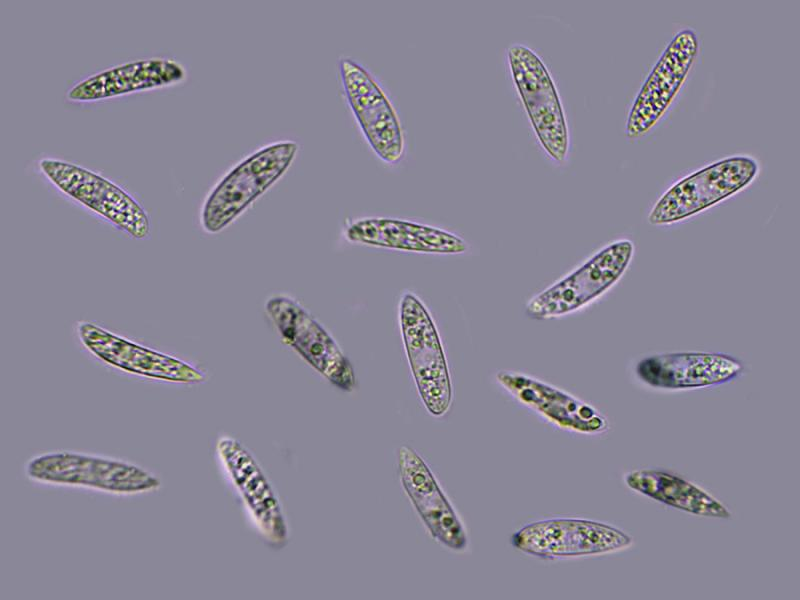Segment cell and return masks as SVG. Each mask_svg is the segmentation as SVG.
<instances>
[{"label":"cell","mask_w":800,"mask_h":600,"mask_svg":"<svg viewBox=\"0 0 800 600\" xmlns=\"http://www.w3.org/2000/svg\"><path fill=\"white\" fill-rule=\"evenodd\" d=\"M513 545L532 556L557 559L598 555L630 547L632 538L610 525L572 518L528 524L512 537Z\"/></svg>","instance_id":"9"},{"label":"cell","mask_w":800,"mask_h":600,"mask_svg":"<svg viewBox=\"0 0 800 600\" xmlns=\"http://www.w3.org/2000/svg\"><path fill=\"white\" fill-rule=\"evenodd\" d=\"M402 485L431 535L461 551L467 545L464 527L423 459L410 447L399 450Z\"/></svg>","instance_id":"14"},{"label":"cell","mask_w":800,"mask_h":600,"mask_svg":"<svg viewBox=\"0 0 800 600\" xmlns=\"http://www.w3.org/2000/svg\"><path fill=\"white\" fill-rule=\"evenodd\" d=\"M698 53L694 30L685 28L674 35L631 105L625 127L629 139L643 137L660 122L687 80Z\"/></svg>","instance_id":"6"},{"label":"cell","mask_w":800,"mask_h":600,"mask_svg":"<svg viewBox=\"0 0 800 600\" xmlns=\"http://www.w3.org/2000/svg\"><path fill=\"white\" fill-rule=\"evenodd\" d=\"M633 255L632 241L620 239L610 243L576 270L531 298L526 314L541 320L585 307L621 279Z\"/></svg>","instance_id":"5"},{"label":"cell","mask_w":800,"mask_h":600,"mask_svg":"<svg viewBox=\"0 0 800 600\" xmlns=\"http://www.w3.org/2000/svg\"><path fill=\"white\" fill-rule=\"evenodd\" d=\"M27 476L36 482L90 488L114 494H136L158 489V477L146 469L122 460L57 451L31 458Z\"/></svg>","instance_id":"3"},{"label":"cell","mask_w":800,"mask_h":600,"mask_svg":"<svg viewBox=\"0 0 800 600\" xmlns=\"http://www.w3.org/2000/svg\"><path fill=\"white\" fill-rule=\"evenodd\" d=\"M217 451L260 533L271 545L283 546L287 540L284 517L256 461L241 443L229 436L219 438Z\"/></svg>","instance_id":"13"},{"label":"cell","mask_w":800,"mask_h":600,"mask_svg":"<svg viewBox=\"0 0 800 600\" xmlns=\"http://www.w3.org/2000/svg\"><path fill=\"white\" fill-rule=\"evenodd\" d=\"M297 150L295 142H277L254 152L232 168L204 203L203 229L217 233L228 226L286 172Z\"/></svg>","instance_id":"1"},{"label":"cell","mask_w":800,"mask_h":600,"mask_svg":"<svg viewBox=\"0 0 800 600\" xmlns=\"http://www.w3.org/2000/svg\"><path fill=\"white\" fill-rule=\"evenodd\" d=\"M265 310L283 341L334 386L351 391L355 375L351 363L330 334L294 299L270 297Z\"/></svg>","instance_id":"8"},{"label":"cell","mask_w":800,"mask_h":600,"mask_svg":"<svg viewBox=\"0 0 800 600\" xmlns=\"http://www.w3.org/2000/svg\"><path fill=\"white\" fill-rule=\"evenodd\" d=\"M523 104L545 151L555 161L563 162L569 151V131L558 90Z\"/></svg>","instance_id":"19"},{"label":"cell","mask_w":800,"mask_h":600,"mask_svg":"<svg viewBox=\"0 0 800 600\" xmlns=\"http://www.w3.org/2000/svg\"><path fill=\"white\" fill-rule=\"evenodd\" d=\"M339 72L347 102L368 144L384 162H398L404 136L387 95L370 72L352 59H340Z\"/></svg>","instance_id":"10"},{"label":"cell","mask_w":800,"mask_h":600,"mask_svg":"<svg viewBox=\"0 0 800 600\" xmlns=\"http://www.w3.org/2000/svg\"><path fill=\"white\" fill-rule=\"evenodd\" d=\"M508 59L523 103L557 89L545 64L530 48L514 44L508 50Z\"/></svg>","instance_id":"20"},{"label":"cell","mask_w":800,"mask_h":600,"mask_svg":"<svg viewBox=\"0 0 800 600\" xmlns=\"http://www.w3.org/2000/svg\"><path fill=\"white\" fill-rule=\"evenodd\" d=\"M626 484L656 501L692 514L729 518L728 509L701 488L671 473L643 469L630 472Z\"/></svg>","instance_id":"18"},{"label":"cell","mask_w":800,"mask_h":600,"mask_svg":"<svg viewBox=\"0 0 800 600\" xmlns=\"http://www.w3.org/2000/svg\"><path fill=\"white\" fill-rule=\"evenodd\" d=\"M497 380L523 403L564 428L599 433L608 427L606 418L595 408L558 388L508 371L499 372Z\"/></svg>","instance_id":"17"},{"label":"cell","mask_w":800,"mask_h":600,"mask_svg":"<svg viewBox=\"0 0 800 600\" xmlns=\"http://www.w3.org/2000/svg\"><path fill=\"white\" fill-rule=\"evenodd\" d=\"M346 237L366 245L421 253L459 254L466 243L450 232L399 219L367 218L353 223Z\"/></svg>","instance_id":"16"},{"label":"cell","mask_w":800,"mask_h":600,"mask_svg":"<svg viewBox=\"0 0 800 600\" xmlns=\"http://www.w3.org/2000/svg\"><path fill=\"white\" fill-rule=\"evenodd\" d=\"M185 78V67L175 60L143 59L115 66L78 82L68 90L67 98L74 102L99 101L175 85Z\"/></svg>","instance_id":"15"},{"label":"cell","mask_w":800,"mask_h":600,"mask_svg":"<svg viewBox=\"0 0 800 600\" xmlns=\"http://www.w3.org/2000/svg\"><path fill=\"white\" fill-rule=\"evenodd\" d=\"M43 174L64 194L95 212L135 239L150 232L145 210L126 191L110 180L78 165L57 159H42Z\"/></svg>","instance_id":"7"},{"label":"cell","mask_w":800,"mask_h":600,"mask_svg":"<svg viewBox=\"0 0 800 600\" xmlns=\"http://www.w3.org/2000/svg\"><path fill=\"white\" fill-rule=\"evenodd\" d=\"M743 364L724 353L676 352L649 355L635 366L637 378L659 389H693L723 384L738 377Z\"/></svg>","instance_id":"12"},{"label":"cell","mask_w":800,"mask_h":600,"mask_svg":"<svg viewBox=\"0 0 800 600\" xmlns=\"http://www.w3.org/2000/svg\"><path fill=\"white\" fill-rule=\"evenodd\" d=\"M759 162L732 155L686 175L661 195L648 215L653 225L690 218L748 187L759 174Z\"/></svg>","instance_id":"2"},{"label":"cell","mask_w":800,"mask_h":600,"mask_svg":"<svg viewBox=\"0 0 800 600\" xmlns=\"http://www.w3.org/2000/svg\"><path fill=\"white\" fill-rule=\"evenodd\" d=\"M400 326L409 365L420 397L434 416L451 406L453 388L438 329L422 301L405 293L400 302Z\"/></svg>","instance_id":"4"},{"label":"cell","mask_w":800,"mask_h":600,"mask_svg":"<svg viewBox=\"0 0 800 600\" xmlns=\"http://www.w3.org/2000/svg\"><path fill=\"white\" fill-rule=\"evenodd\" d=\"M78 336L84 347L102 362L121 371L176 383H200L204 374L173 356L117 336L98 325L82 322Z\"/></svg>","instance_id":"11"}]
</instances>
